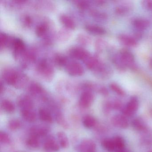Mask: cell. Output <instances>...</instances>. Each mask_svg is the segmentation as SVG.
Instances as JSON below:
<instances>
[{
	"mask_svg": "<svg viewBox=\"0 0 152 152\" xmlns=\"http://www.w3.org/2000/svg\"><path fill=\"white\" fill-rule=\"evenodd\" d=\"M117 62L124 67H132L134 63V57L132 53L125 50H121L115 56Z\"/></svg>",
	"mask_w": 152,
	"mask_h": 152,
	"instance_id": "6da1fadb",
	"label": "cell"
},
{
	"mask_svg": "<svg viewBox=\"0 0 152 152\" xmlns=\"http://www.w3.org/2000/svg\"><path fill=\"white\" fill-rule=\"evenodd\" d=\"M66 70L72 76H81L84 73V69L81 65L75 62H72L67 64L66 66Z\"/></svg>",
	"mask_w": 152,
	"mask_h": 152,
	"instance_id": "7a4b0ae2",
	"label": "cell"
},
{
	"mask_svg": "<svg viewBox=\"0 0 152 152\" xmlns=\"http://www.w3.org/2000/svg\"><path fill=\"white\" fill-rule=\"evenodd\" d=\"M139 102L137 99L135 97L132 98L126 106L123 109V113L127 116H131L137 110Z\"/></svg>",
	"mask_w": 152,
	"mask_h": 152,
	"instance_id": "3957f363",
	"label": "cell"
},
{
	"mask_svg": "<svg viewBox=\"0 0 152 152\" xmlns=\"http://www.w3.org/2000/svg\"><path fill=\"white\" fill-rule=\"evenodd\" d=\"M39 71L43 77L47 80H50L52 77L53 71L52 68L49 66L45 60L41 61L39 64Z\"/></svg>",
	"mask_w": 152,
	"mask_h": 152,
	"instance_id": "277c9868",
	"label": "cell"
},
{
	"mask_svg": "<svg viewBox=\"0 0 152 152\" xmlns=\"http://www.w3.org/2000/svg\"><path fill=\"white\" fill-rule=\"evenodd\" d=\"M3 76L5 81L10 85H16L19 79L17 73L11 69H7L4 72Z\"/></svg>",
	"mask_w": 152,
	"mask_h": 152,
	"instance_id": "5b68a950",
	"label": "cell"
},
{
	"mask_svg": "<svg viewBox=\"0 0 152 152\" xmlns=\"http://www.w3.org/2000/svg\"><path fill=\"white\" fill-rule=\"evenodd\" d=\"M93 95L91 92L86 91L83 92L81 96L80 105L83 108L88 107L93 102Z\"/></svg>",
	"mask_w": 152,
	"mask_h": 152,
	"instance_id": "8992f818",
	"label": "cell"
},
{
	"mask_svg": "<svg viewBox=\"0 0 152 152\" xmlns=\"http://www.w3.org/2000/svg\"><path fill=\"white\" fill-rule=\"evenodd\" d=\"M70 55L76 59L83 60V61L90 56L88 51L81 48H75L71 50Z\"/></svg>",
	"mask_w": 152,
	"mask_h": 152,
	"instance_id": "52a82bcc",
	"label": "cell"
},
{
	"mask_svg": "<svg viewBox=\"0 0 152 152\" xmlns=\"http://www.w3.org/2000/svg\"><path fill=\"white\" fill-rule=\"evenodd\" d=\"M96 145L91 140H83L79 146L80 152H95Z\"/></svg>",
	"mask_w": 152,
	"mask_h": 152,
	"instance_id": "ba28073f",
	"label": "cell"
},
{
	"mask_svg": "<svg viewBox=\"0 0 152 152\" xmlns=\"http://www.w3.org/2000/svg\"><path fill=\"white\" fill-rule=\"evenodd\" d=\"M118 39L121 43L128 47H135L137 44L136 39L129 35L121 34L119 35Z\"/></svg>",
	"mask_w": 152,
	"mask_h": 152,
	"instance_id": "9c48e42d",
	"label": "cell"
},
{
	"mask_svg": "<svg viewBox=\"0 0 152 152\" xmlns=\"http://www.w3.org/2000/svg\"><path fill=\"white\" fill-rule=\"evenodd\" d=\"M112 123L115 126L122 129L127 128L129 125L126 118L124 116L120 115H115L112 118Z\"/></svg>",
	"mask_w": 152,
	"mask_h": 152,
	"instance_id": "30bf717a",
	"label": "cell"
},
{
	"mask_svg": "<svg viewBox=\"0 0 152 152\" xmlns=\"http://www.w3.org/2000/svg\"><path fill=\"white\" fill-rule=\"evenodd\" d=\"M132 25L138 31H143L148 28L150 23L148 20L143 18H137L132 21Z\"/></svg>",
	"mask_w": 152,
	"mask_h": 152,
	"instance_id": "8fae6325",
	"label": "cell"
},
{
	"mask_svg": "<svg viewBox=\"0 0 152 152\" xmlns=\"http://www.w3.org/2000/svg\"><path fill=\"white\" fill-rule=\"evenodd\" d=\"M84 62L87 67L90 70H96L101 64L97 58L91 56L84 60Z\"/></svg>",
	"mask_w": 152,
	"mask_h": 152,
	"instance_id": "7c38bea8",
	"label": "cell"
},
{
	"mask_svg": "<svg viewBox=\"0 0 152 152\" xmlns=\"http://www.w3.org/2000/svg\"><path fill=\"white\" fill-rule=\"evenodd\" d=\"M85 29L89 32L95 35H103L106 33L104 28L93 25H88L86 26Z\"/></svg>",
	"mask_w": 152,
	"mask_h": 152,
	"instance_id": "4fadbf2b",
	"label": "cell"
},
{
	"mask_svg": "<svg viewBox=\"0 0 152 152\" xmlns=\"http://www.w3.org/2000/svg\"><path fill=\"white\" fill-rule=\"evenodd\" d=\"M60 20L62 23L67 29H74L75 28L74 22L68 16L63 15L60 17Z\"/></svg>",
	"mask_w": 152,
	"mask_h": 152,
	"instance_id": "5bb4252c",
	"label": "cell"
},
{
	"mask_svg": "<svg viewBox=\"0 0 152 152\" xmlns=\"http://www.w3.org/2000/svg\"><path fill=\"white\" fill-rule=\"evenodd\" d=\"M13 47L16 56L20 53H22L24 50V44L23 41L19 39L15 40L13 42Z\"/></svg>",
	"mask_w": 152,
	"mask_h": 152,
	"instance_id": "9a60e30c",
	"label": "cell"
},
{
	"mask_svg": "<svg viewBox=\"0 0 152 152\" xmlns=\"http://www.w3.org/2000/svg\"><path fill=\"white\" fill-rule=\"evenodd\" d=\"M22 115L26 121L30 122H33L36 120V115L30 109H23Z\"/></svg>",
	"mask_w": 152,
	"mask_h": 152,
	"instance_id": "2e32d148",
	"label": "cell"
},
{
	"mask_svg": "<svg viewBox=\"0 0 152 152\" xmlns=\"http://www.w3.org/2000/svg\"><path fill=\"white\" fill-rule=\"evenodd\" d=\"M44 147L47 150H53V151H58L59 149V146L57 143L54 139L51 138L48 139L45 144Z\"/></svg>",
	"mask_w": 152,
	"mask_h": 152,
	"instance_id": "e0dca14e",
	"label": "cell"
},
{
	"mask_svg": "<svg viewBox=\"0 0 152 152\" xmlns=\"http://www.w3.org/2000/svg\"><path fill=\"white\" fill-rule=\"evenodd\" d=\"M19 106L23 109H30L33 107V103L31 100L27 97L22 98L18 102Z\"/></svg>",
	"mask_w": 152,
	"mask_h": 152,
	"instance_id": "ac0fdd59",
	"label": "cell"
},
{
	"mask_svg": "<svg viewBox=\"0 0 152 152\" xmlns=\"http://www.w3.org/2000/svg\"><path fill=\"white\" fill-rule=\"evenodd\" d=\"M103 147L109 152H113L115 150L114 143L113 139H106L103 140L102 143Z\"/></svg>",
	"mask_w": 152,
	"mask_h": 152,
	"instance_id": "d6986e66",
	"label": "cell"
},
{
	"mask_svg": "<svg viewBox=\"0 0 152 152\" xmlns=\"http://www.w3.org/2000/svg\"><path fill=\"white\" fill-rule=\"evenodd\" d=\"M39 115L42 121L50 122L52 121V118L50 114L44 109H40L39 110Z\"/></svg>",
	"mask_w": 152,
	"mask_h": 152,
	"instance_id": "ffe728a7",
	"label": "cell"
},
{
	"mask_svg": "<svg viewBox=\"0 0 152 152\" xmlns=\"http://www.w3.org/2000/svg\"><path fill=\"white\" fill-rule=\"evenodd\" d=\"M114 143L115 146V150L116 151L118 150H123L125 146L124 140L122 138L118 136L115 137L113 139Z\"/></svg>",
	"mask_w": 152,
	"mask_h": 152,
	"instance_id": "44dd1931",
	"label": "cell"
},
{
	"mask_svg": "<svg viewBox=\"0 0 152 152\" xmlns=\"http://www.w3.org/2000/svg\"><path fill=\"white\" fill-rule=\"evenodd\" d=\"M1 106L7 113H12L15 111V107L14 104L9 100H3L1 103Z\"/></svg>",
	"mask_w": 152,
	"mask_h": 152,
	"instance_id": "7402d4cb",
	"label": "cell"
},
{
	"mask_svg": "<svg viewBox=\"0 0 152 152\" xmlns=\"http://www.w3.org/2000/svg\"><path fill=\"white\" fill-rule=\"evenodd\" d=\"M58 137L61 146L63 148L67 147L68 145V141L66 134L64 132H59L58 133Z\"/></svg>",
	"mask_w": 152,
	"mask_h": 152,
	"instance_id": "603a6c76",
	"label": "cell"
},
{
	"mask_svg": "<svg viewBox=\"0 0 152 152\" xmlns=\"http://www.w3.org/2000/svg\"><path fill=\"white\" fill-rule=\"evenodd\" d=\"M96 123V120L94 117L91 115H88L85 117L83 120L84 126L87 128H91L95 126Z\"/></svg>",
	"mask_w": 152,
	"mask_h": 152,
	"instance_id": "cb8c5ba5",
	"label": "cell"
},
{
	"mask_svg": "<svg viewBox=\"0 0 152 152\" xmlns=\"http://www.w3.org/2000/svg\"><path fill=\"white\" fill-rule=\"evenodd\" d=\"M27 143L29 146L33 148H37L39 146V138L37 136L31 135L27 141Z\"/></svg>",
	"mask_w": 152,
	"mask_h": 152,
	"instance_id": "d4e9b609",
	"label": "cell"
},
{
	"mask_svg": "<svg viewBox=\"0 0 152 152\" xmlns=\"http://www.w3.org/2000/svg\"><path fill=\"white\" fill-rule=\"evenodd\" d=\"M31 135L39 136H44L47 133V130L44 128H33L31 130Z\"/></svg>",
	"mask_w": 152,
	"mask_h": 152,
	"instance_id": "484cf974",
	"label": "cell"
},
{
	"mask_svg": "<svg viewBox=\"0 0 152 152\" xmlns=\"http://www.w3.org/2000/svg\"><path fill=\"white\" fill-rule=\"evenodd\" d=\"M110 88L112 91L121 96H123L125 95L124 91L116 83H112L110 85Z\"/></svg>",
	"mask_w": 152,
	"mask_h": 152,
	"instance_id": "4316f807",
	"label": "cell"
},
{
	"mask_svg": "<svg viewBox=\"0 0 152 152\" xmlns=\"http://www.w3.org/2000/svg\"><path fill=\"white\" fill-rule=\"evenodd\" d=\"M47 25L45 24H41L37 26L36 29V33L39 36H43L47 31Z\"/></svg>",
	"mask_w": 152,
	"mask_h": 152,
	"instance_id": "83f0119b",
	"label": "cell"
},
{
	"mask_svg": "<svg viewBox=\"0 0 152 152\" xmlns=\"http://www.w3.org/2000/svg\"><path fill=\"white\" fill-rule=\"evenodd\" d=\"M129 7L127 5H122L116 7L115 9V11L117 14L123 15L129 11Z\"/></svg>",
	"mask_w": 152,
	"mask_h": 152,
	"instance_id": "f1b7e54d",
	"label": "cell"
},
{
	"mask_svg": "<svg viewBox=\"0 0 152 152\" xmlns=\"http://www.w3.org/2000/svg\"><path fill=\"white\" fill-rule=\"evenodd\" d=\"M21 126L20 121L17 120H12L10 121L9 126L10 129L12 130L17 129Z\"/></svg>",
	"mask_w": 152,
	"mask_h": 152,
	"instance_id": "f546056e",
	"label": "cell"
},
{
	"mask_svg": "<svg viewBox=\"0 0 152 152\" xmlns=\"http://www.w3.org/2000/svg\"><path fill=\"white\" fill-rule=\"evenodd\" d=\"M132 124H133V127L136 128L137 129L141 130L145 129V126L143 124V123L139 119H136L134 120L132 123Z\"/></svg>",
	"mask_w": 152,
	"mask_h": 152,
	"instance_id": "4dcf8cb0",
	"label": "cell"
},
{
	"mask_svg": "<svg viewBox=\"0 0 152 152\" xmlns=\"http://www.w3.org/2000/svg\"><path fill=\"white\" fill-rule=\"evenodd\" d=\"M0 140L3 144H8L10 142V138L8 134L1 132L0 133Z\"/></svg>",
	"mask_w": 152,
	"mask_h": 152,
	"instance_id": "1f68e13d",
	"label": "cell"
},
{
	"mask_svg": "<svg viewBox=\"0 0 152 152\" xmlns=\"http://www.w3.org/2000/svg\"><path fill=\"white\" fill-rule=\"evenodd\" d=\"M96 48L99 51H101L105 48L106 46V43L104 41L101 39H99L96 42Z\"/></svg>",
	"mask_w": 152,
	"mask_h": 152,
	"instance_id": "d6a6232c",
	"label": "cell"
},
{
	"mask_svg": "<svg viewBox=\"0 0 152 152\" xmlns=\"http://www.w3.org/2000/svg\"><path fill=\"white\" fill-rule=\"evenodd\" d=\"M55 60L56 64L60 66L64 65L66 63V59L65 57L60 55H57L56 57Z\"/></svg>",
	"mask_w": 152,
	"mask_h": 152,
	"instance_id": "836d02e7",
	"label": "cell"
},
{
	"mask_svg": "<svg viewBox=\"0 0 152 152\" xmlns=\"http://www.w3.org/2000/svg\"><path fill=\"white\" fill-rule=\"evenodd\" d=\"M42 89L41 87L36 83L33 84L30 88V90H31V92L34 94H38V93H40L42 91Z\"/></svg>",
	"mask_w": 152,
	"mask_h": 152,
	"instance_id": "e575fe53",
	"label": "cell"
},
{
	"mask_svg": "<svg viewBox=\"0 0 152 152\" xmlns=\"http://www.w3.org/2000/svg\"><path fill=\"white\" fill-rule=\"evenodd\" d=\"M142 7L148 10H152V0L143 1L141 2Z\"/></svg>",
	"mask_w": 152,
	"mask_h": 152,
	"instance_id": "d590c367",
	"label": "cell"
},
{
	"mask_svg": "<svg viewBox=\"0 0 152 152\" xmlns=\"http://www.w3.org/2000/svg\"><path fill=\"white\" fill-rule=\"evenodd\" d=\"M8 37L7 35L4 33H1L0 34V43L1 46L4 47L7 44V42Z\"/></svg>",
	"mask_w": 152,
	"mask_h": 152,
	"instance_id": "8d00e7d4",
	"label": "cell"
},
{
	"mask_svg": "<svg viewBox=\"0 0 152 152\" xmlns=\"http://www.w3.org/2000/svg\"><path fill=\"white\" fill-rule=\"evenodd\" d=\"M79 40L82 44H86L88 43L90 39L85 35H82L79 37Z\"/></svg>",
	"mask_w": 152,
	"mask_h": 152,
	"instance_id": "74e56055",
	"label": "cell"
},
{
	"mask_svg": "<svg viewBox=\"0 0 152 152\" xmlns=\"http://www.w3.org/2000/svg\"><path fill=\"white\" fill-rule=\"evenodd\" d=\"M78 7L82 9H85L88 7V5L85 1H80L78 3Z\"/></svg>",
	"mask_w": 152,
	"mask_h": 152,
	"instance_id": "f35d334b",
	"label": "cell"
},
{
	"mask_svg": "<svg viewBox=\"0 0 152 152\" xmlns=\"http://www.w3.org/2000/svg\"><path fill=\"white\" fill-rule=\"evenodd\" d=\"M25 23L26 25L29 26L30 25L31 23V18L29 17H26L25 18Z\"/></svg>",
	"mask_w": 152,
	"mask_h": 152,
	"instance_id": "ab89813d",
	"label": "cell"
},
{
	"mask_svg": "<svg viewBox=\"0 0 152 152\" xmlns=\"http://www.w3.org/2000/svg\"><path fill=\"white\" fill-rule=\"evenodd\" d=\"M116 152H125L123 150H118V151H116Z\"/></svg>",
	"mask_w": 152,
	"mask_h": 152,
	"instance_id": "60d3db41",
	"label": "cell"
},
{
	"mask_svg": "<svg viewBox=\"0 0 152 152\" xmlns=\"http://www.w3.org/2000/svg\"><path fill=\"white\" fill-rule=\"evenodd\" d=\"M150 65H151V67H152V59L151 60V63H150Z\"/></svg>",
	"mask_w": 152,
	"mask_h": 152,
	"instance_id": "b9f144b4",
	"label": "cell"
}]
</instances>
